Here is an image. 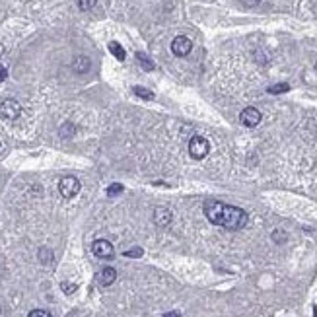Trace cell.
Returning <instances> with one entry per match:
<instances>
[{
    "label": "cell",
    "mask_w": 317,
    "mask_h": 317,
    "mask_svg": "<svg viewBox=\"0 0 317 317\" xmlns=\"http://www.w3.org/2000/svg\"><path fill=\"white\" fill-rule=\"evenodd\" d=\"M204 216L208 218L210 224L222 226L226 230H242L247 226V212L240 206L224 204L220 201H206L204 202Z\"/></svg>",
    "instance_id": "6da1fadb"
},
{
    "label": "cell",
    "mask_w": 317,
    "mask_h": 317,
    "mask_svg": "<svg viewBox=\"0 0 317 317\" xmlns=\"http://www.w3.org/2000/svg\"><path fill=\"white\" fill-rule=\"evenodd\" d=\"M210 152V144L204 136H193L191 142H189V154L193 156L195 160H202L208 156Z\"/></svg>",
    "instance_id": "7a4b0ae2"
},
{
    "label": "cell",
    "mask_w": 317,
    "mask_h": 317,
    "mask_svg": "<svg viewBox=\"0 0 317 317\" xmlns=\"http://www.w3.org/2000/svg\"><path fill=\"white\" fill-rule=\"evenodd\" d=\"M58 191H60V195L64 199H72V197H76L80 193V181L76 177H72V175H66V177L60 179Z\"/></svg>",
    "instance_id": "3957f363"
},
{
    "label": "cell",
    "mask_w": 317,
    "mask_h": 317,
    "mask_svg": "<svg viewBox=\"0 0 317 317\" xmlns=\"http://www.w3.org/2000/svg\"><path fill=\"white\" fill-rule=\"evenodd\" d=\"M22 115V105L16 100H4L0 103V117L6 121H16Z\"/></svg>",
    "instance_id": "277c9868"
},
{
    "label": "cell",
    "mask_w": 317,
    "mask_h": 317,
    "mask_svg": "<svg viewBox=\"0 0 317 317\" xmlns=\"http://www.w3.org/2000/svg\"><path fill=\"white\" fill-rule=\"evenodd\" d=\"M92 251H94V255L100 257V259H113V255H115L113 245L109 244L107 240H96V242L92 244Z\"/></svg>",
    "instance_id": "5b68a950"
},
{
    "label": "cell",
    "mask_w": 317,
    "mask_h": 317,
    "mask_svg": "<svg viewBox=\"0 0 317 317\" xmlns=\"http://www.w3.org/2000/svg\"><path fill=\"white\" fill-rule=\"evenodd\" d=\"M191 49H193V43L185 35H179V37H175L172 41V53L175 57H187L191 53Z\"/></svg>",
    "instance_id": "8992f818"
},
{
    "label": "cell",
    "mask_w": 317,
    "mask_h": 317,
    "mask_svg": "<svg viewBox=\"0 0 317 317\" xmlns=\"http://www.w3.org/2000/svg\"><path fill=\"white\" fill-rule=\"evenodd\" d=\"M261 113L259 109H255V107H245L244 111H242V115H240V121L244 123L245 127H257L261 123Z\"/></svg>",
    "instance_id": "52a82bcc"
},
{
    "label": "cell",
    "mask_w": 317,
    "mask_h": 317,
    "mask_svg": "<svg viewBox=\"0 0 317 317\" xmlns=\"http://www.w3.org/2000/svg\"><path fill=\"white\" fill-rule=\"evenodd\" d=\"M172 210L170 208H164V206H158L154 210V224L158 228H168L172 224Z\"/></svg>",
    "instance_id": "ba28073f"
},
{
    "label": "cell",
    "mask_w": 317,
    "mask_h": 317,
    "mask_svg": "<svg viewBox=\"0 0 317 317\" xmlns=\"http://www.w3.org/2000/svg\"><path fill=\"white\" fill-rule=\"evenodd\" d=\"M117 280V271L113 267H107L100 273V284L101 286H111Z\"/></svg>",
    "instance_id": "9c48e42d"
},
{
    "label": "cell",
    "mask_w": 317,
    "mask_h": 317,
    "mask_svg": "<svg viewBox=\"0 0 317 317\" xmlns=\"http://www.w3.org/2000/svg\"><path fill=\"white\" fill-rule=\"evenodd\" d=\"M72 70L78 74H84L90 70V58L84 57V55H78V57L72 60Z\"/></svg>",
    "instance_id": "30bf717a"
},
{
    "label": "cell",
    "mask_w": 317,
    "mask_h": 317,
    "mask_svg": "<svg viewBox=\"0 0 317 317\" xmlns=\"http://www.w3.org/2000/svg\"><path fill=\"white\" fill-rule=\"evenodd\" d=\"M136 60L140 62V66H142L144 70H154V68H156V66H154V62H152V58L148 57L146 53H142V51H140V53H136Z\"/></svg>",
    "instance_id": "8fae6325"
},
{
    "label": "cell",
    "mask_w": 317,
    "mask_h": 317,
    "mask_svg": "<svg viewBox=\"0 0 317 317\" xmlns=\"http://www.w3.org/2000/svg\"><path fill=\"white\" fill-rule=\"evenodd\" d=\"M109 51H111V53H113V57L119 58V60H125V58H127L125 49L117 43V41H111V43H109Z\"/></svg>",
    "instance_id": "7c38bea8"
},
{
    "label": "cell",
    "mask_w": 317,
    "mask_h": 317,
    "mask_svg": "<svg viewBox=\"0 0 317 317\" xmlns=\"http://www.w3.org/2000/svg\"><path fill=\"white\" fill-rule=\"evenodd\" d=\"M134 96H138V98H142V100H154V94L150 92V90H146L142 86H134Z\"/></svg>",
    "instance_id": "4fadbf2b"
},
{
    "label": "cell",
    "mask_w": 317,
    "mask_h": 317,
    "mask_svg": "<svg viewBox=\"0 0 317 317\" xmlns=\"http://www.w3.org/2000/svg\"><path fill=\"white\" fill-rule=\"evenodd\" d=\"M39 261H41L43 265H49V263L53 261V253H51L47 247H43V249L39 251Z\"/></svg>",
    "instance_id": "5bb4252c"
},
{
    "label": "cell",
    "mask_w": 317,
    "mask_h": 317,
    "mask_svg": "<svg viewBox=\"0 0 317 317\" xmlns=\"http://www.w3.org/2000/svg\"><path fill=\"white\" fill-rule=\"evenodd\" d=\"M96 4H98V0H78V8H80V10H84V12L92 10Z\"/></svg>",
    "instance_id": "9a60e30c"
},
{
    "label": "cell",
    "mask_w": 317,
    "mask_h": 317,
    "mask_svg": "<svg viewBox=\"0 0 317 317\" xmlns=\"http://www.w3.org/2000/svg\"><path fill=\"white\" fill-rule=\"evenodd\" d=\"M288 90H290L288 84H276V86L269 88V94H284V92H288Z\"/></svg>",
    "instance_id": "2e32d148"
},
{
    "label": "cell",
    "mask_w": 317,
    "mask_h": 317,
    "mask_svg": "<svg viewBox=\"0 0 317 317\" xmlns=\"http://www.w3.org/2000/svg\"><path fill=\"white\" fill-rule=\"evenodd\" d=\"M119 193H123V185H121V183H113V185L107 187V195H109V197H115Z\"/></svg>",
    "instance_id": "e0dca14e"
},
{
    "label": "cell",
    "mask_w": 317,
    "mask_h": 317,
    "mask_svg": "<svg viewBox=\"0 0 317 317\" xmlns=\"http://www.w3.org/2000/svg\"><path fill=\"white\" fill-rule=\"evenodd\" d=\"M142 253H144V251H142L140 247H134V249L125 251V257H136V259H138V257H142Z\"/></svg>",
    "instance_id": "ac0fdd59"
},
{
    "label": "cell",
    "mask_w": 317,
    "mask_h": 317,
    "mask_svg": "<svg viewBox=\"0 0 317 317\" xmlns=\"http://www.w3.org/2000/svg\"><path fill=\"white\" fill-rule=\"evenodd\" d=\"M60 288H62V292H64V294H72V292L78 288V286H76V284H68V282H62V284H60Z\"/></svg>",
    "instance_id": "d6986e66"
},
{
    "label": "cell",
    "mask_w": 317,
    "mask_h": 317,
    "mask_svg": "<svg viewBox=\"0 0 317 317\" xmlns=\"http://www.w3.org/2000/svg\"><path fill=\"white\" fill-rule=\"evenodd\" d=\"M28 317H51V313H49V311H45V309H33Z\"/></svg>",
    "instance_id": "ffe728a7"
},
{
    "label": "cell",
    "mask_w": 317,
    "mask_h": 317,
    "mask_svg": "<svg viewBox=\"0 0 317 317\" xmlns=\"http://www.w3.org/2000/svg\"><path fill=\"white\" fill-rule=\"evenodd\" d=\"M273 240L274 242H284V240H286V233H284V231H280V230L273 231Z\"/></svg>",
    "instance_id": "44dd1931"
},
{
    "label": "cell",
    "mask_w": 317,
    "mask_h": 317,
    "mask_svg": "<svg viewBox=\"0 0 317 317\" xmlns=\"http://www.w3.org/2000/svg\"><path fill=\"white\" fill-rule=\"evenodd\" d=\"M245 6H255V4H259L261 0H242Z\"/></svg>",
    "instance_id": "7402d4cb"
},
{
    "label": "cell",
    "mask_w": 317,
    "mask_h": 317,
    "mask_svg": "<svg viewBox=\"0 0 317 317\" xmlns=\"http://www.w3.org/2000/svg\"><path fill=\"white\" fill-rule=\"evenodd\" d=\"M6 76H8L6 68H2V66H0V82H4V80H6Z\"/></svg>",
    "instance_id": "603a6c76"
},
{
    "label": "cell",
    "mask_w": 317,
    "mask_h": 317,
    "mask_svg": "<svg viewBox=\"0 0 317 317\" xmlns=\"http://www.w3.org/2000/svg\"><path fill=\"white\" fill-rule=\"evenodd\" d=\"M164 317H181L179 311H168V313H164Z\"/></svg>",
    "instance_id": "cb8c5ba5"
},
{
    "label": "cell",
    "mask_w": 317,
    "mask_h": 317,
    "mask_svg": "<svg viewBox=\"0 0 317 317\" xmlns=\"http://www.w3.org/2000/svg\"><path fill=\"white\" fill-rule=\"evenodd\" d=\"M313 317H317V305H313Z\"/></svg>",
    "instance_id": "d4e9b609"
},
{
    "label": "cell",
    "mask_w": 317,
    "mask_h": 317,
    "mask_svg": "<svg viewBox=\"0 0 317 317\" xmlns=\"http://www.w3.org/2000/svg\"><path fill=\"white\" fill-rule=\"evenodd\" d=\"M0 311H2V309H0Z\"/></svg>",
    "instance_id": "484cf974"
}]
</instances>
